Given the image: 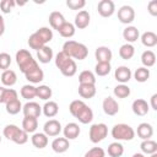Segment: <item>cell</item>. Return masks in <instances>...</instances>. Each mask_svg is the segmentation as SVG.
I'll return each mask as SVG.
<instances>
[{"label": "cell", "mask_w": 157, "mask_h": 157, "mask_svg": "<svg viewBox=\"0 0 157 157\" xmlns=\"http://www.w3.org/2000/svg\"><path fill=\"white\" fill-rule=\"evenodd\" d=\"M55 66L66 77L74 76L76 74V71H77V66H76L75 60L71 59L70 56H67L64 52H59L55 55Z\"/></svg>", "instance_id": "cell-1"}, {"label": "cell", "mask_w": 157, "mask_h": 157, "mask_svg": "<svg viewBox=\"0 0 157 157\" xmlns=\"http://www.w3.org/2000/svg\"><path fill=\"white\" fill-rule=\"evenodd\" d=\"M67 56L76 60H83L88 55V49L85 44L78 43L76 40H66L63 44V50Z\"/></svg>", "instance_id": "cell-2"}, {"label": "cell", "mask_w": 157, "mask_h": 157, "mask_svg": "<svg viewBox=\"0 0 157 157\" xmlns=\"http://www.w3.org/2000/svg\"><path fill=\"white\" fill-rule=\"evenodd\" d=\"M16 63L21 70V72H23L25 75L29 71H32L33 69L38 67V63L36 61V59H33L32 54L26 50V49H20L17 53H16Z\"/></svg>", "instance_id": "cell-3"}, {"label": "cell", "mask_w": 157, "mask_h": 157, "mask_svg": "<svg viewBox=\"0 0 157 157\" xmlns=\"http://www.w3.org/2000/svg\"><path fill=\"white\" fill-rule=\"evenodd\" d=\"M112 136L117 141H131L135 137V130L124 123L115 124L112 128Z\"/></svg>", "instance_id": "cell-4"}, {"label": "cell", "mask_w": 157, "mask_h": 157, "mask_svg": "<svg viewBox=\"0 0 157 157\" xmlns=\"http://www.w3.org/2000/svg\"><path fill=\"white\" fill-rule=\"evenodd\" d=\"M90 140L93 144H98L101 141H103L107 135H108V126L104 123H98V124H93L90 128Z\"/></svg>", "instance_id": "cell-5"}, {"label": "cell", "mask_w": 157, "mask_h": 157, "mask_svg": "<svg viewBox=\"0 0 157 157\" xmlns=\"http://www.w3.org/2000/svg\"><path fill=\"white\" fill-rule=\"evenodd\" d=\"M118 20L124 25L131 23L135 20V10L129 5L121 6L118 10Z\"/></svg>", "instance_id": "cell-6"}, {"label": "cell", "mask_w": 157, "mask_h": 157, "mask_svg": "<svg viewBox=\"0 0 157 157\" xmlns=\"http://www.w3.org/2000/svg\"><path fill=\"white\" fill-rule=\"evenodd\" d=\"M97 11L102 17H110L115 12V5L112 0H101L97 5Z\"/></svg>", "instance_id": "cell-7"}, {"label": "cell", "mask_w": 157, "mask_h": 157, "mask_svg": "<svg viewBox=\"0 0 157 157\" xmlns=\"http://www.w3.org/2000/svg\"><path fill=\"white\" fill-rule=\"evenodd\" d=\"M43 130H44V134L47 136H58L60 132H61V124L59 120L56 119H50L48 120L44 126H43Z\"/></svg>", "instance_id": "cell-8"}, {"label": "cell", "mask_w": 157, "mask_h": 157, "mask_svg": "<svg viewBox=\"0 0 157 157\" xmlns=\"http://www.w3.org/2000/svg\"><path fill=\"white\" fill-rule=\"evenodd\" d=\"M102 108H103V112L107 115H115L119 112V104H118V102L113 97H110V96H108V97H105L103 99Z\"/></svg>", "instance_id": "cell-9"}, {"label": "cell", "mask_w": 157, "mask_h": 157, "mask_svg": "<svg viewBox=\"0 0 157 157\" xmlns=\"http://www.w3.org/2000/svg\"><path fill=\"white\" fill-rule=\"evenodd\" d=\"M22 112L25 117L38 118L42 114V107L37 102H27L25 105H22Z\"/></svg>", "instance_id": "cell-10"}, {"label": "cell", "mask_w": 157, "mask_h": 157, "mask_svg": "<svg viewBox=\"0 0 157 157\" xmlns=\"http://www.w3.org/2000/svg\"><path fill=\"white\" fill-rule=\"evenodd\" d=\"M90 21H91V16L88 13V11L86 10H81L77 12V15L75 16V28H78V29H85L88 25H90Z\"/></svg>", "instance_id": "cell-11"}, {"label": "cell", "mask_w": 157, "mask_h": 157, "mask_svg": "<svg viewBox=\"0 0 157 157\" xmlns=\"http://www.w3.org/2000/svg\"><path fill=\"white\" fill-rule=\"evenodd\" d=\"M94 56H96L97 63H110L112 56H113V53H112V50L108 47L101 45V47H98L96 49Z\"/></svg>", "instance_id": "cell-12"}, {"label": "cell", "mask_w": 157, "mask_h": 157, "mask_svg": "<svg viewBox=\"0 0 157 157\" xmlns=\"http://www.w3.org/2000/svg\"><path fill=\"white\" fill-rule=\"evenodd\" d=\"M131 109L134 112V114L139 115V117H144L148 113V109H150V105L148 103L142 99V98H137L132 102V105H131Z\"/></svg>", "instance_id": "cell-13"}, {"label": "cell", "mask_w": 157, "mask_h": 157, "mask_svg": "<svg viewBox=\"0 0 157 157\" xmlns=\"http://www.w3.org/2000/svg\"><path fill=\"white\" fill-rule=\"evenodd\" d=\"M131 75H132V74H131V70H130L128 66H119V67H117L115 71H114V77H115V80H117L118 82H120V83H124V85L130 81Z\"/></svg>", "instance_id": "cell-14"}, {"label": "cell", "mask_w": 157, "mask_h": 157, "mask_svg": "<svg viewBox=\"0 0 157 157\" xmlns=\"http://www.w3.org/2000/svg\"><path fill=\"white\" fill-rule=\"evenodd\" d=\"M63 132H64V137L65 139L74 140V139L78 137V135L81 132V129H80L78 124H76V123H67L65 125V128L63 129Z\"/></svg>", "instance_id": "cell-15"}, {"label": "cell", "mask_w": 157, "mask_h": 157, "mask_svg": "<svg viewBox=\"0 0 157 157\" xmlns=\"http://www.w3.org/2000/svg\"><path fill=\"white\" fill-rule=\"evenodd\" d=\"M70 142L65 137H55L52 142V150L56 153H64L69 150Z\"/></svg>", "instance_id": "cell-16"}, {"label": "cell", "mask_w": 157, "mask_h": 157, "mask_svg": "<svg viewBox=\"0 0 157 157\" xmlns=\"http://www.w3.org/2000/svg\"><path fill=\"white\" fill-rule=\"evenodd\" d=\"M75 118H76L81 124H88V123H91V121L93 120V112H92V109H91L87 104H85L83 108L76 114Z\"/></svg>", "instance_id": "cell-17"}, {"label": "cell", "mask_w": 157, "mask_h": 157, "mask_svg": "<svg viewBox=\"0 0 157 157\" xmlns=\"http://www.w3.org/2000/svg\"><path fill=\"white\" fill-rule=\"evenodd\" d=\"M65 17L61 12L59 11H53L50 15H49V25L53 29H59L64 23H65Z\"/></svg>", "instance_id": "cell-18"}, {"label": "cell", "mask_w": 157, "mask_h": 157, "mask_svg": "<svg viewBox=\"0 0 157 157\" xmlns=\"http://www.w3.org/2000/svg\"><path fill=\"white\" fill-rule=\"evenodd\" d=\"M54 54H53V49L48 45H44L43 48H40L38 52H37V59L39 60V63L42 64H48L52 61Z\"/></svg>", "instance_id": "cell-19"}, {"label": "cell", "mask_w": 157, "mask_h": 157, "mask_svg": "<svg viewBox=\"0 0 157 157\" xmlns=\"http://www.w3.org/2000/svg\"><path fill=\"white\" fill-rule=\"evenodd\" d=\"M136 132H137V136L140 139L150 140V137H152V135H153V128L148 123H141V124H139Z\"/></svg>", "instance_id": "cell-20"}, {"label": "cell", "mask_w": 157, "mask_h": 157, "mask_svg": "<svg viewBox=\"0 0 157 157\" xmlns=\"http://www.w3.org/2000/svg\"><path fill=\"white\" fill-rule=\"evenodd\" d=\"M0 80H1V82H2L4 86L11 87V86H13L17 82V75H16V72L13 70L7 69V70L2 71V74L0 76Z\"/></svg>", "instance_id": "cell-21"}, {"label": "cell", "mask_w": 157, "mask_h": 157, "mask_svg": "<svg viewBox=\"0 0 157 157\" xmlns=\"http://www.w3.org/2000/svg\"><path fill=\"white\" fill-rule=\"evenodd\" d=\"M25 76H26V80L29 81L31 83H39V82H42L43 78H44V72H43V70L38 66V67L33 69L32 71L27 72Z\"/></svg>", "instance_id": "cell-22"}, {"label": "cell", "mask_w": 157, "mask_h": 157, "mask_svg": "<svg viewBox=\"0 0 157 157\" xmlns=\"http://www.w3.org/2000/svg\"><path fill=\"white\" fill-rule=\"evenodd\" d=\"M42 112H43V114H44L47 118H54V117L59 113V105H58V103L54 102V101L45 102V104H44L43 108H42Z\"/></svg>", "instance_id": "cell-23"}, {"label": "cell", "mask_w": 157, "mask_h": 157, "mask_svg": "<svg viewBox=\"0 0 157 157\" xmlns=\"http://www.w3.org/2000/svg\"><path fill=\"white\" fill-rule=\"evenodd\" d=\"M38 128V119L33 117H25L22 120V130H25L27 134L34 132Z\"/></svg>", "instance_id": "cell-24"}, {"label": "cell", "mask_w": 157, "mask_h": 157, "mask_svg": "<svg viewBox=\"0 0 157 157\" xmlns=\"http://www.w3.org/2000/svg\"><path fill=\"white\" fill-rule=\"evenodd\" d=\"M139 36H140L139 29H137L136 27H134V26H128V27L123 31V37H124V39H125L129 44L136 42V40L139 39Z\"/></svg>", "instance_id": "cell-25"}, {"label": "cell", "mask_w": 157, "mask_h": 157, "mask_svg": "<svg viewBox=\"0 0 157 157\" xmlns=\"http://www.w3.org/2000/svg\"><path fill=\"white\" fill-rule=\"evenodd\" d=\"M32 145L37 148H44L48 145V136L44 132H36L33 134V136L31 137Z\"/></svg>", "instance_id": "cell-26"}, {"label": "cell", "mask_w": 157, "mask_h": 157, "mask_svg": "<svg viewBox=\"0 0 157 157\" xmlns=\"http://www.w3.org/2000/svg\"><path fill=\"white\" fill-rule=\"evenodd\" d=\"M141 43L147 47V48H152L157 44V34L155 32H151V31H147L145 33H142L141 36Z\"/></svg>", "instance_id": "cell-27"}, {"label": "cell", "mask_w": 157, "mask_h": 157, "mask_svg": "<svg viewBox=\"0 0 157 157\" xmlns=\"http://www.w3.org/2000/svg\"><path fill=\"white\" fill-rule=\"evenodd\" d=\"M78 94L85 99H90V98L94 97L96 85H80L78 86Z\"/></svg>", "instance_id": "cell-28"}, {"label": "cell", "mask_w": 157, "mask_h": 157, "mask_svg": "<svg viewBox=\"0 0 157 157\" xmlns=\"http://www.w3.org/2000/svg\"><path fill=\"white\" fill-rule=\"evenodd\" d=\"M80 85H96V76L90 70H83L78 75Z\"/></svg>", "instance_id": "cell-29"}, {"label": "cell", "mask_w": 157, "mask_h": 157, "mask_svg": "<svg viewBox=\"0 0 157 157\" xmlns=\"http://www.w3.org/2000/svg\"><path fill=\"white\" fill-rule=\"evenodd\" d=\"M140 148L142 151V153L145 155H152L157 152V142L153 140H144L140 145Z\"/></svg>", "instance_id": "cell-30"}, {"label": "cell", "mask_w": 157, "mask_h": 157, "mask_svg": "<svg viewBox=\"0 0 157 157\" xmlns=\"http://www.w3.org/2000/svg\"><path fill=\"white\" fill-rule=\"evenodd\" d=\"M141 63L144 67H151L156 63V54L152 50H145L141 54Z\"/></svg>", "instance_id": "cell-31"}, {"label": "cell", "mask_w": 157, "mask_h": 157, "mask_svg": "<svg viewBox=\"0 0 157 157\" xmlns=\"http://www.w3.org/2000/svg\"><path fill=\"white\" fill-rule=\"evenodd\" d=\"M75 31H76V28H75L74 23L67 22V21L58 29L59 34H60L61 37H64V38H71V37L75 34Z\"/></svg>", "instance_id": "cell-32"}, {"label": "cell", "mask_w": 157, "mask_h": 157, "mask_svg": "<svg viewBox=\"0 0 157 157\" xmlns=\"http://www.w3.org/2000/svg\"><path fill=\"white\" fill-rule=\"evenodd\" d=\"M107 152H108V155H109L110 157H121L123 153H124V146H123L120 142H118V141L112 142V144L108 146Z\"/></svg>", "instance_id": "cell-33"}, {"label": "cell", "mask_w": 157, "mask_h": 157, "mask_svg": "<svg viewBox=\"0 0 157 157\" xmlns=\"http://www.w3.org/2000/svg\"><path fill=\"white\" fill-rule=\"evenodd\" d=\"M28 45H29V48L31 49H34V50H39L40 48H43L44 45H47L42 39H40V37L34 32V33H32L31 36H29V38H28Z\"/></svg>", "instance_id": "cell-34"}, {"label": "cell", "mask_w": 157, "mask_h": 157, "mask_svg": "<svg viewBox=\"0 0 157 157\" xmlns=\"http://www.w3.org/2000/svg\"><path fill=\"white\" fill-rule=\"evenodd\" d=\"M134 54H135V48L132 47V44H129V43L123 44V45L120 47V49H119V55H120V58L124 59V60L131 59V58L134 56Z\"/></svg>", "instance_id": "cell-35"}, {"label": "cell", "mask_w": 157, "mask_h": 157, "mask_svg": "<svg viewBox=\"0 0 157 157\" xmlns=\"http://www.w3.org/2000/svg\"><path fill=\"white\" fill-rule=\"evenodd\" d=\"M134 78L137 81V82H146L148 78H150V70L147 67H137L134 72Z\"/></svg>", "instance_id": "cell-36"}, {"label": "cell", "mask_w": 157, "mask_h": 157, "mask_svg": "<svg viewBox=\"0 0 157 157\" xmlns=\"http://www.w3.org/2000/svg\"><path fill=\"white\" fill-rule=\"evenodd\" d=\"M21 96L25 99H33L34 97H37V87H34L33 85H25V86H22Z\"/></svg>", "instance_id": "cell-37"}, {"label": "cell", "mask_w": 157, "mask_h": 157, "mask_svg": "<svg viewBox=\"0 0 157 157\" xmlns=\"http://www.w3.org/2000/svg\"><path fill=\"white\" fill-rule=\"evenodd\" d=\"M113 93L118 98H126V97L130 96V88H129V86H126L124 83H120V85L114 87Z\"/></svg>", "instance_id": "cell-38"}, {"label": "cell", "mask_w": 157, "mask_h": 157, "mask_svg": "<svg viewBox=\"0 0 157 157\" xmlns=\"http://www.w3.org/2000/svg\"><path fill=\"white\" fill-rule=\"evenodd\" d=\"M112 70L110 63H97L94 66V72L98 76H107Z\"/></svg>", "instance_id": "cell-39"}, {"label": "cell", "mask_w": 157, "mask_h": 157, "mask_svg": "<svg viewBox=\"0 0 157 157\" xmlns=\"http://www.w3.org/2000/svg\"><path fill=\"white\" fill-rule=\"evenodd\" d=\"M53 92H52V88L47 85H40L37 87V97L43 99V101H47L52 97Z\"/></svg>", "instance_id": "cell-40"}, {"label": "cell", "mask_w": 157, "mask_h": 157, "mask_svg": "<svg viewBox=\"0 0 157 157\" xmlns=\"http://www.w3.org/2000/svg\"><path fill=\"white\" fill-rule=\"evenodd\" d=\"M36 33L40 37V39H42L45 44L49 43V42L53 39V31H52L50 28H48V27H40L39 29L36 31Z\"/></svg>", "instance_id": "cell-41"}, {"label": "cell", "mask_w": 157, "mask_h": 157, "mask_svg": "<svg viewBox=\"0 0 157 157\" xmlns=\"http://www.w3.org/2000/svg\"><path fill=\"white\" fill-rule=\"evenodd\" d=\"M18 130H20V128H18L17 125H15V124H9V125H6V126L4 128L2 134H4V136H5L7 140L12 141Z\"/></svg>", "instance_id": "cell-42"}, {"label": "cell", "mask_w": 157, "mask_h": 157, "mask_svg": "<svg viewBox=\"0 0 157 157\" xmlns=\"http://www.w3.org/2000/svg\"><path fill=\"white\" fill-rule=\"evenodd\" d=\"M20 110H22V104L20 102V99L12 101L10 103H6V112L11 115H15L17 113H20Z\"/></svg>", "instance_id": "cell-43"}, {"label": "cell", "mask_w": 157, "mask_h": 157, "mask_svg": "<svg viewBox=\"0 0 157 157\" xmlns=\"http://www.w3.org/2000/svg\"><path fill=\"white\" fill-rule=\"evenodd\" d=\"M85 104H86V103H85L83 101H81V99H75V101H72V102L70 103V105H69V110H70L71 115H72V117H76V114L83 108Z\"/></svg>", "instance_id": "cell-44"}, {"label": "cell", "mask_w": 157, "mask_h": 157, "mask_svg": "<svg viewBox=\"0 0 157 157\" xmlns=\"http://www.w3.org/2000/svg\"><path fill=\"white\" fill-rule=\"evenodd\" d=\"M18 99V94L17 92L13 90V88H5V93H4V99H2V103H10L12 101H16Z\"/></svg>", "instance_id": "cell-45"}, {"label": "cell", "mask_w": 157, "mask_h": 157, "mask_svg": "<svg viewBox=\"0 0 157 157\" xmlns=\"http://www.w3.org/2000/svg\"><path fill=\"white\" fill-rule=\"evenodd\" d=\"M12 141H13L15 144H17V145H23V144H26V142L28 141V134H27L25 130L20 129V130L17 131V134L15 135V137H13Z\"/></svg>", "instance_id": "cell-46"}, {"label": "cell", "mask_w": 157, "mask_h": 157, "mask_svg": "<svg viewBox=\"0 0 157 157\" xmlns=\"http://www.w3.org/2000/svg\"><path fill=\"white\" fill-rule=\"evenodd\" d=\"M11 65V56L7 53H0V70H7Z\"/></svg>", "instance_id": "cell-47"}, {"label": "cell", "mask_w": 157, "mask_h": 157, "mask_svg": "<svg viewBox=\"0 0 157 157\" xmlns=\"http://www.w3.org/2000/svg\"><path fill=\"white\" fill-rule=\"evenodd\" d=\"M83 157H105V152L102 147H92L85 153Z\"/></svg>", "instance_id": "cell-48"}, {"label": "cell", "mask_w": 157, "mask_h": 157, "mask_svg": "<svg viewBox=\"0 0 157 157\" xmlns=\"http://www.w3.org/2000/svg\"><path fill=\"white\" fill-rule=\"evenodd\" d=\"M86 5L85 0H67L66 1V6L71 10H81L83 9Z\"/></svg>", "instance_id": "cell-49"}, {"label": "cell", "mask_w": 157, "mask_h": 157, "mask_svg": "<svg viewBox=\"0 0 157 157\" xmlns=\"http://www.w3.org/2000/svg\"><path fill=\"white\" fill-rule=\"evenodd\" d=\"M15 5H16V2L13 0H2L0 2V10L4 13H10Z\"/></svg>", "instance_id": "cell-50"}, {"label": "cell", "mask_w": 157, "mask_h": 157, "mask_svg": "<svg viewBox=\"0 0 157 157\" xmlns=\"http://www.w3.org/2000/svg\"><path fill=\"white\" fill-rule=\"evenodd\" d=\"M147 11L151 16H157V0H151L147 5Z\"/></svg>", "instance_id": "cell-51"}, {"label": "cell", "mask_w": 157, "mask_h": 157, "mask_svg": "<svg viewBox=\"0 0 157 157\" xmlns=\"http://www.w3.org/2000/svg\"><path fill=\"white\" fill-rule=\"evenodd\" d=\"M151 108L153 110H157V93L152 94V97H151Z\"/></svg>", "instance_id": "cell-52"}, {"label": "cell", "mask_w": 157, "mask_h": 157, "mask_svg": "<svg viewBox=\"0 0 157 157\" xmlns=\"http://www.w3.org/2000/svg\"><path fill=\"white\" fill-rule=\"evenodd\" d=\"M5 32V21H4V17L0 15V37L4 34Z\"/></svg>", "instance_id": "cell-53"}, {"label": "cell", "mask_w": 157, "mask_h": 157, "mask_svg": "<svg viewBox=\"0 0 157 157\" xmlns=\"http://www.w3.org/2000/svg\"><path fill=\"white\" fill-rule=\"evenodd\" d=\"M4 93H5V87H1V86H0V103H2Z\"/></svg>", "instance_id": "cell-54"}, {"label": "cell", "mask_w": 157, "mask_h": 157, "mask_svg": "<svg viewBox=\"0 0 157 157\" xmlns=\"http://www.w3.org/2000/svg\"><path fill=\"white\" fill-rule=\"evenodd\" d=\"M132 157H145V155L144 153H134Z\"/></svg>", "instance_id": "cell-55"}, {"label": "cell", "mask_w": 157, "mask_h": 157, "mask_svg": "<svg viewBox=\"0 0 157 157\" xmlns=\"http://www.w3.org/2000/svg\"><path fill=\"white\" fill-rule=\"evenodd\" d=\"M150 157H157V152H156V153H152Z\"/></svg>", "instance_id": "cell-56"}, {"label": "cell", "mask_w": 157, "mask_h": 157, "mask_svg": "<svg viewBox=\"0 0 157 157\" xmlns=\"http://www.w3.org/2000/svg\"><path fill=\"white\" fill-rule=\"evenodd\" d=\"M0 144H1V135H0Z\"/></svg>", "instance_id": "cell-57"}]
</instances>
